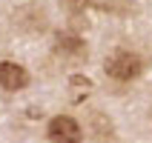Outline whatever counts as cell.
<instances>
[{
	"mask_svg": "<svg viewBox=\"0 0 152 143\" xmlns=\"http://www.w3.org/2000/svg\"><path fill=\"white\" fill-rule=\"evenodd\" d=\"M144 72V60L138 57L135 52H126V49H118L106 57V75L126 83V80H135L138 75Z\"/></svg>",
	"mask_w": 152,
	"mask_h": 143,
	"instance_id": "1",
	"label": "cell"
},
{
	"mask_svg": "<svg viewBox=\"0 0 152 143\" xmlns=\"http://www.w3.org/2000/svg\"><path fill=\"white\" fill-rule=\"evenodd\" d=\"M46 135H49L52 143H80L83 132H80V126H77L75 118H69V115H58V118L49 120Z\"/></svg>",
	"mask_w": 152,
	"mask_h": 143,
	"instance_id": "2",
	"label": "cell"
},
{
	"mask_svg": "<svg viewBox=\"0 0 152 143\" xmlns=\"http://www.w3.org/2000/svg\"><path fill=\"white\" fill-rule=\"evenodd\" d=\"M29 83V75H26L23 66H17L12 60H0V86L6 92H17Z\"/></svg>",
	"mask_w": 152,
	"mask_h": 143,
	"instance_id": "3",
	"label": "cell"
},
{
	"mask_svg": "<svg viewBox=\"0 0 152 143\" xmlns=\"http://www.w3.org/2000/svg\"><path fill=\"white\" fill-rule=\"evenodd\" d=\"M55 52H58V54H72V57H80V54H86V46H83V40H80V37H75V34H60Z\"/></svg>",
	"mask_w": 152,
	"mask_h": 143,
	"instance_id": "4",
	"label": "cell"
},
{
	"mask_svg": "<svg viewBox=\"0 0 152 143\" xmlns=\"http://www.w3.org/2000/svg\"><path fill=\"white\" fill-rule=\"evenodd\" d=\"M63 3H66L69 12H83V6L89 3V0H63Z\"/></svg>",
	"mask_w": 152,
	"mask_h": 143,
	"instance_id": "5",
	"label": "cell"
}]
</instances>
